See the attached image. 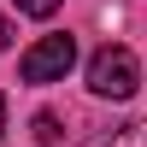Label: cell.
<instances>
[{"label": "cell", "mask_w": 147, "mask_h": 147, "mask_svg": "<svg viewBox=\"0 0 147 147\" xmlns=\"http://www.w3.org/2000/svg\"><path fill=\"white\" fill-rule=\"evenodd\" d=\"M12 6H18L24 18H53V12H59V0H12Z\"/></svg>", "instance_id": "5"}, {"label": "cell", "mask_w": 147, "mask_h": 147, "mask_svg": "<svg viewBox=\"0 0 147 147\" xmlns=\"http://www.w3.org/2000/svg\"><path fill=\"white\" fill-rule=\"evenodd\" d=\"M71 65H77V35L59 30V35H41L35 47H24L18 77H24V82H65Z\"/></svg>", "instance_id": "2"}, {"label": "cell", "mask_w": 147, "mask_h": 147, "mask_svg": "<svg viewBox=\"0 0 147 147\" xmlns=\"http://www.w3.org/2000/svg\"><path fill=\"white\" fill-rule=\"evenodd\" d=\"M30 129H35V141H47V147H53L59 136H65V129H59V118H53V112H35V124H30Z\"/></svg>", "instance_id": "4"}, {"label": "cell", "mask_w": 147, "mask_h": 147, "mask_svg": "<svg viewBox=\"0 0 147 147\" xmlns=\"http://www.w3.org/2000/svg\"><path fill=\"white\" fill-rule=\"evenodd\" d=\"M6 47H12V24L0 18V53H6Z\"/></svg>", "instance_id": "6"}, {"label": "cell", "mask_w": 147, "mask_h": 147, "mask_svg": "<svg viewBox=\"0 0 147 147\" xmlns=\"http://www.w3.org/2000/svg\"><path fill=\"white\" fill-rule=\"evenodd\" d=\"M0 136H6V100H0Z\"/></svg>", "instance_id": "7"}, {"label": "cell", "mask_w": 147, "mask_h": 147, "mask_svg": "<svg viewBox=\"0 0 147 147\" xmlns=\"http://www.w3.org/2000/svg\"><path fill=\"white\" fill-rule=\"evenodd\" d=\"M106 147H147V118H136V124H124Z\"/></svg>", "instance_id": "3"}, {"label": "cell", "mask_w": 147, "mask_h": 147, "mask_svg": "<svg viewBox=\"0 0 147 147\" xmlns=\"http://www.w3.org/2000/svg\"><path fill=\"white\" fill-rule=\"evenodd\" d=\"M141 88V59L129 53L124 41H106L100 53L88 59V94L94 100H129Z\"/></svg>", "instance_id": "1"}]
</instances>
